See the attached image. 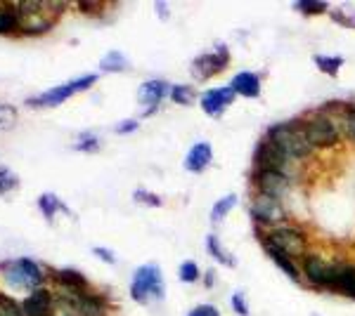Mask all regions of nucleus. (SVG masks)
<instances>
[{"mask_svg": "<svg viewBox=\"0 0 355 316\" xmlns=\"http://www.w3.org/2000/svg\"><path fill=\"white\" fill-rule=\"evenodd\" d=\"M0 316H24V309H21V304L15 302L12 297L0 292Z\"/></svg>", "mask_w": 355, "mask_h": 316, "instance_id": "obj_29", "label": "nucleus"}, {"mask_svg": "<svg viewBox=\"0 0 355 316\" xmlns=\"http://www.w3.org/2000/svg\"><path fill=\"white\" fill-rule=\"evenodd\" d=\"M97 149H100L97 137H85L83 142H78V145H76V151H97Z\"/></svg>", "mask_w": 355, "mask_h": 316, "instance_id": "obj_37", "label": "nucleus"}, {"mask_svg": "<svg viewBox=\"0 0 355 316\" xmlns=\"http://www.w3.org/2000/svg\"><path fill=\"white\" fill-rule=\"evenodd\" d=\"M105 302L97 295H90V292H83L81 295V316H105Z\"/></svg>", "mask_w": 355, "mask_h": 316, "instance_id": "obj_21", "label": "nucleus"}, {"mask_svg": "<svg viewBox=\"0 0 355 316\" xmlns=\"http://www.w3.org/2000/svg\"><path fill=\"white\" fill-rule=\"evenodd\" d=\"M256 168L259 170H277V172H284L287 168V156H284L282 151H279V147L270 142L266 137V140L261 142L259 147H256Z\"/></svg>", "mask_w": 355, "mask_h": 316, "instance_id": "obj_11", "label": "nucleus"}, {"mask_svg": "<svg viewBox=\"0 0 355 316\" xmlns=\"http://www.w3.org/2000/svg\"><path fill=\"white\" fill-rule=\"evenodd\" d=\"M130 297L140 304L159 302L164 297V279L157 264H142L130 281Z\"/></svg>", "mask_w": 355, "mask_h": 316, "instance_id": "obj_3", "label": "nucleus"}, {"mask_svg": "<svg viewBox=\"0 0 355 316\" xmlns=\"http://www.w3.org/2000/svg\"><path fill=\"white\" fill-rule=\"evenodd\" d=\"M194 97H197V93H194V88H190V85H173L171 88V100L175 102V104H192Z\"/></svg>", "mask_w": 355, "mask_h": 316, "instance_id": "obj_26", "label": "nucleus"}, {"mask_svg": "<svg viewBox=\"0 0 355 316\" xmlns=\"http://www.w3.org/2000/svg\"><path fill=\"white\" fill-rule=\"evenodd\" d=\"M227 62H230V55H227L225 45H220L216 53H206L202 57H197V59L192 62V73L197 80H209V78L218 76L223 68L227 66Z\"/></svg>", "mask_w": 355, "mask_h": 316, "instance_id": "obj_8", "label": "nucleus"}, {"mask_svg": "<svg viewBox=\"0 0 355 316\" xmlns=\"http://www.w3.org/2000/svg\"><path fill=\"white\" fill-rule=\"evenodd\" d=\"M133 130H137V123H135V120H123L121 125H116V132H119V135H125V132H133Z\"/></svg>", "mask_w": 355, "mask_h": 316, "instance_id": "obj_40", "label": "nucleus"}, {"mask_svg": "<svg viewBox=\"0 0 355 316\" xmlns=\"http://www.w3.org/2000/svg\"><path fill=\"white\" fill-rule=\"evenodd\" d=\"M268 140L279 147V151L287 158H306L313 151V145L308 142V135L303 130V123H279L272 125L268 132Z\"/></svg>", "mask_w": 355, "mask_h": 316, "instance_id": "obj_1", "label": "nucleus"}, {"mask_svg": "<svg viewBox=\"0 0 355 316\" xmlns=\"http://www.w3.org/2000/svg\"><path fill=\"white\" fill-rule=\"evenodd\" d=\"M50 3H31V0H24V3H17V10H19V28L24 33H45L50 31L55 24L53 10H48Z\"/></svg>", "mask_w": 355, "mask_h": 316, "instance_id": "obj_5", "label": "nucleus"}, {"mask_svg": "<svg viewBox=\"0 0 355 316\" xmlns=\"http://www.w3.org/2000/svg\"><path fill=\"white\" fill-rule=\"evenodd\" d=\"M187 316H220V312L214 304H199V307H194Z\"/></svg>", "mask_w": 355, "mask_h": 316, "instance_id": "obj_36", "label": "nucleus"}, {"mask_svg": "<svg viewBox=\"0 0 355 316\" xmlns=\"http://www.w3.org/2000/svg\"><path fill=\"white\" fill-rule=\"evenodd\" d=\"M17 28H19V10H17V5H5V8H0V36L15 33Z\"/></svg>", "mask_w": 355, "mask_h": 316, "instance_id": "obj_20", "label": "nucleus"}, {"mask_svg": "<svg viewBox=\"0 0 355 316\" xmlns=\"http://www.w3.org/2000/svg\"><path fill=\"white\" fill-rule=\"evenodd\" d=\"M133 196H135L137 203H147V205H154V208H159V205H162V198H159L157 194H152V192H145V189H137Z\"/></svg>", "mask_w": 355, "mask_h": 316, "instance_id": "obj_35", "label": "nucleus"}, {"mask_svg": "<svg viewBox=\"0 0 355 316\" xmlns=\"http://www.w3.org/2000/svg\"><path fill=\"white\" fill-rule=\"evenodd\" d=\"M251 215L263 224H277L284 220L287 212H284V205L279 198L268 196V194H256L254 203H251Z\"/></svg>", "mask_w": 355, "mask_h": 316, "instance_id": "obj_9", "label": "nucleus"}, {"mask_svg": "<svg viewBox=\"0 0 355 316\" xmlns=\"http://www.w3.org/2000/svg\"><path fill=\"white\" fill-rule=\"evenodd\" d=\"M166 93H168V83H164V80H147V83L140 85V90H137V102L145 106L147 116L157 111V106L162 104Z\"/></svg>", "mask_w": 355, "mask_h": 316, "instance_id": "obj_13", "label": "nucleus"}, {"mask_svg": "<svg viewBox=\"0 0 355 316\" xmlns=\"http://www.w3.org/2000/svg\"><path fill=\"white\" fill-rule=\"evenodd\" d=\"M93 252H95L97 257H100L102 262H110V264L116 262V257H114V252H112V250H107V248H100V245H97V248H93Z\"/></svg>", "mask_w": 355, "mask_h": 316, "instance_id": "obj_39", "label": "nucleus"}, {"mask_svg": "<svg viewBox=\"0 0 355 316\" xmlns=\"http://www.w3.org/2000/svg\"><path fill=\"white\" fill-rule=\"evenodd\" d=\"M315 64H318V68H322L324 73H329V76H336V71L341 68L343 59H341V57H322V55H315Z\"/></svg>", "mask_w": 355, "mask_h": 316, "instance_id": "obj_28", "label": "nucleus"}, {"mask_svg": "<svg viewBox=\"0 0 355 316\" xmlns=\"http://www.w3.org/2000/svg\"><path fill=\"white\" fill-rule=\"evenodd\" d=\"M55 281L67 290H76V292H85L88 290V281L81 272L76 269H57L55 272Z\"/></svg>", "mask_w": 355, "mask_h": 316, "instance_id": "obj_19", "label": "nucleus"}, {"mask_svg": "<svg viewBox=\"0 0 355 316\" xmlns=\"http://www.w3.org/2000/svg\"><path fill=\"white\" fill-rule=\"evenodd\" d=\"M214 160V151H211V145L206 142H199L190 149V154L185 156V168L190 172H204Z\"/></svg>", "mask_w": 355, "mask_h": 316, "instance_id": "obj_16", "label": "nucleus"}, {"mask_svg": "<svg viewBox=\"0 0 355 316\" xmlns=\"http://www.w3.org/2000/svg\"><path fill=\"white\" fill-rule=\"evenodd\" d=\"M206 248H209V252H211V255H214L218 262L227 264V267H234V260H232L230 255H227V250H225V248H220V245H218V239H216L214 234H211V236L206 239Z\"/></svg>", "mask_w": 355, "mask_h": 316, "instance_id": "obj_27", "label": "nucleus"}, {"mask_svg": "<svg viewBox=\"0 0 355 316\" xmlns=\"http://www.w3.org/2000/svg\"><path fill=\"white\" fill-rule=\"evenodd\" d=\"M53 292L48 288H36L21 302V309H24V316H53Z\"/></svg>", "mask_w": 355, "mask_h": 316, "instance_id": "obj_14", "label": "nucleus"}, {"mask_svg": "<svg viewBox=\"0 0 355 316\" xmlns=\"http://www.w3.org/2000/svg\"><path fill=\"white\" fill-rule=\"evenodd\" d=\"M102 71H112V73H116V71H125L128 68V59L119 53V50H112L110 55H105V59H102Z\"/></svg>", "mask_w": 355, "mask_h": 316, "instance_id": "obj_25", "label": "nucleus"}, {"mask_svg": "<svg viewBox=\"0 0 355 316\" xmlns=\"http://www.w3.org/2000/svg\"><path fill=\"white\" fill-rule=\"evenodd\" d=\"M331 288L341 290L343 295H348V297H355V267L353 264H336Z\"/></svg>", "mask_w": 355, "mask_h": 316, "instance_id": "obj_18", "label": "nucleus"}, {"mask_svg": "<svg viewBox=\"0 0 355 316\" xmlns=\"http://www.w3.org/2000/svg\"><path fill=\"white\" fill-rule=\"evenodd\" d=\"M234 205H237V196H234V194H227L225 198H220L218 203L214 205V210H211V222L218 224L220 220H225L227 212H230Z\"/></svg>", "mask_w": 355, "mask_h": 316, "instance_id": "obj_22", "label": "nucleus"}, {"mask_svg": "<svg viewBox=\"0 0 355 316\" xmlns=\"http://www.w3.org/2000/svg\"><path fill=\"white\" fill-rule=\"evenodd\" d=\"M263 245H270V248L284 252L291 260L296 257H306V250H308V239L301 229H294V227H277L263 239Z\"/></svg>", "mask_w": 355, "mask_h": 316, "instance_id": "obj_6", "label": "nucleus"}, {"mask_svg": "<svg viewBox=\"0 0 355 316\" xmlns=\"http://www.w3.org/2000/svg\"><path fill=\"white\" fill-rule=\"evenodd\" d=\"M296 10H301V12L306 15H320L327 10V3H315V0H299V3H294Z\"/></svg>", "mask_w": 355, "mask_h": 316, "instance_id": "obj_31", "label": "nucleus"}, {"mask_svg": "<svg viewBox=\"0 0 355 316\" xmlns=\"http://www.w3.org/2000/svg\"><path fill=\"white\" fill-rule=\"evenodd\" d=\"M303 130L308 135V142L313 145V149H327V147H334L339 142V128L336 123L331 120L329 116H313L308 120H303Z\"/></svg>", "mask_w": 355, "mask_h": 316, "instance_id": "obj_7", "label": "nucleus"}, {"mask_svg": "<svg viewBox=\"0 0 355 316\" xmlns=\"http://www.w3.org/2000/svg\"><path fill=\"white\" fill-rule=\"evenodd\" d=\"M97 80L95 73H88V76H81V78H73L69 80L64 85H57V88H50L45 90V93L31 97V100H26L28 106L33 109H48V106H60L62 102H67L69 97H73L76 93H83V90H88L90 85H93Z\"/></svg>", "mask_w": 355, "mask_h": 316, "instance_id": "obj_4", "label": "nucleus"}, {"mask_svg": "<svg viewBox=\"0 0 355 316\" xmlns=\"http://www.w3.org/2000/svg\"><path fill=\"white\" fill-rule=\"evenodd\" d=\"M266 250H268V255H270L272 260H275V264H279V269H284V272L289 274V279L299 281V269L294 267V262H291V257H287V255H284V252H279V250L270 248V245H266Z\"/></svg>", "mask_w": 355, "mask_h": 316, "instance_id": "obj_23", "label": "nucleus"}, {"mask_svg": "<svg viewBox=\"0 0 355 316\" xmlns=\"http://www.w3.org/2000/svg\"><path fill=\"white\" fill-rule=\"evenodd\" d=\"M254 185L259 187V194H268V196L282 198L289 189V180L284 172L277 170H256Z\"/></svg>", "mask_w": 355, "mask_h": 316, "instance_id": "obj_12", "label": "nucleus"}, {"mask_svg": "<svg viewBox=\"0 0 355 316\" xmlns=\"http://www.w3.org/2000/svg\"><path fill=\"white\" fill-rule=\"evenodd\" d=\"M232 307H234V312H237L239 316H246V314H249V307H246L242 292H234V295H232Z\"/></svg>", "mask_w": 355, "mask_h": 316, "instance_id": "obj_38", "label": "nucleus"}, {"mask_svg": "<svg viewBox=\"0 0 355 316\" xmlns=\"http://www.w3.org/2000/svg\"><path fill=\"white\" fill-rule=\"evenodd\" d=\"M341 123H343V132H346V137L351 142H355V109H348V111L343 113Z\"/></svg>", "mask_w": 355, "mask_h": 316, "instance_id": "obj_33", "label": "nucleus"}, {"mask_svg": "<svg viewBox=\"0 0 355 316\" xmlns=\"http://www.w3.org/2000/svg\"><path fill=\"white\" fill-rule=\"evenodd\" d=\"M0 277H3V281L10 286V288L36 290V288H41L45 274L41 272V267H38L33 260L19 257V260L5 262L3 267H0Z\"/></svg>", "mask_w": 355, "mask_h": 316, "instance_id": "obj_2", "label": "nucleus"}, {"mask_svg": "<svg viewBox=\"0 0 355 316\" xmlns=\"http://www.w3.org/2000/svg\"><path fill=\"white\" fill-rule=\"evenodd\" d=\"M230 88L234 90V95H242V97H259L261 93V80L256 73L251 71H242L232 78Z\"/></svg>", "mask_w": 355, "mask_h": 316, "instance_id": "obj_17", "label": "nucleus"}, {"mask_svg": "<svg viewBox=\"0 0 355 316\" xmlns=\"http://www.w3.org/2000/svg\"><path fill=\"white\" fill-rule=\"evenodd\" d=\"M19 185V180H17V175H12L8 168H0V196L8 192H12Z\"/></svg>", "mask_w": 355, "mask_h": 316, "instance_id": "obj_30", "label": "nucleus"}, {"mask_svg": "<svg viewBox=\"0 0 355 316\" xmlns=\"http://www.w3.org/2000/svg\"><path fill=\"white\" fill-rule=\"evenodd\" d=\"M199 279V267L194 262H185L180 267V281H185V284H194V281Z\"/></svg>", "mask_w": 355, "mask_h": 316, "instance_id": "obj_34", "label": "nucleus"}, {"mask_svg": "<svg viewBox=\"0 0 355 316\" xmlns=\"http://www.w3.org/2000/svg\"><path fill=\"white\" fill-rule=\"evenodd\" d=\"M234 100V90L232 88H214L209 93H204L202 97V109L209 116H218L232 104Z\"/></svg>", "mask_w": 355, "mask_h": 316, "instance_id": "obj_15", "label": "nucleus"}, {"mask_svg": "<svg viewBox=\"0 0 355 316\" xmlns=\"http://www.w3.org/2000/svg\"><path fill=\"white\" fill-rule=\"evenodd\" d=\"M334 272H336V264L324 262L322 257H318V255L303 257V274H306V279L311 281L313 286L331 288V284H334Z\"/></svg>", "mask_w": 355, "mask_h": 316, "instance_id": "obj_10", "label": "nucleus"}, {"mask_svg": "<svg viewBox=\"0 0 355 316\" xmlns=\"http://www.w3.org/2000/svg\"><path fill=\"white\" fill-rule=\"evenodd\" d=\"M38 208H41V212H43L45 217H48V220H53L57 210H64L67 212L64 203H62V201L57 198L55 194H43V196L38 198Z\"/></svg>", "mask_w": 355, "mask_h": 316, "instance_id": "obj_24", "label": "nucleus"}, {"mask_svg": "<svg viewBox=\"0 0 355 316\" xmlns=\"http://www.w3.org/2000/svg\"><path fill=\"white\" fill-rule=\"evenodd\" d=\"M17 120V111L10 104H0V130L12 128Z\"/></svg>", "mask_w": 355, "mask_h": 316, "instance_id": "obj_32", "label": "nucleus"}]
</instances>
